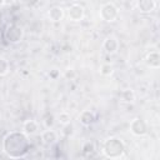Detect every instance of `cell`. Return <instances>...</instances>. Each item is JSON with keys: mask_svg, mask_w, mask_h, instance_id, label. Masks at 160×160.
<instances>
[{"mask_svg": "<svg viewBox=\"0 0 160 160\" xmlns=\"http://www.w3.org/2000/svg\"><path fill=\"white\" fill-rule=\"evenodd\" d=\"M59 76H60V71H59L58 69H52V70H50V72H49V78H50L51 80H58Z\"/></svg>", "mask_w": 160, "mask_h": 160, "instance_id": "44dd1931", "label": "cell"}, {"mask_svg": "<svg viewBox=\"0 0 160 160\" xmlns=\"http://www.w3.org/2000/svg\"><path fill=\"white\" fill-rule=\"evenodd\" d=\"M120 96H121V100L125 101V102H134L135 101V98H136L132 89H125V90H122L121 94H120Z\"/></svg>", "mask_w": 160, "mask_h": 160, "instance_id": "5bb4252c", "label": "cell"}, {"mask_svg": "<svg viewBox=\"0 0 160 160\" xmlns=\"http://www.w3.org/2000/svg\"><path fill=\"white\" fill-rule=\"evenodd\" d=\"M112 72H114V69L109 62H105V64H102L100 66V74L102 76H110Z\"/></svg>", "mask_w": 160, "mask_h": 160, "instance_id": "ac0fdd59", "label": "cell"}, {"mask_svg": "<svg viewBox=\"0 0 160 160\" xmlns=\"http://www.w3.org/2000/svg\"><path fill=\"white\" fill-rule=\"evenodd\" d=\"M48 18L51 21H54V22L61 21L62 18H64V9L61 6H52V8H50V10L48 11Z\"/></svg>", "mask_w": 160, "mask_h": 160, "instance_id": "7c38bea8", "label": "cell"}, {"mask_svg": "<svg viewBox=\"0 0 160 160\" xmlns=\"http://www.w3.org/2000/svg\"><path fill=\"white\" fill-rule=\"evenodd\" d=\"M99 15L101 20L106 22H114L119 16V8L114 2H105L101 5Z\"/></svg>", "mask_w": 160, "mask_h": 160, "instance_id": "277c9868", "label": "cell"}, {"mask_svg": "<svg viewBox=\"0 0 160 160\" xmlns=\"http://www.w3.org/2000/svg\"><path fill=\"white\" fill-rule=\"evenodd\" d=\"M78 119H79V121H80L81 125H84V126H90V125L95 121V115H94V112L90 111V110H82V111L80 112V115H79Z\"/></svg>", "mask_w": 160, "mask_h": 160, "instance_id": "4fadbf2b", "label": "cell"}, {"mask_svg": "<svg viewBox=\"0 0 160 160\" xmlns=\"http://www.w3.org/2000/svg\"><path fill=\"white\" fill-rule=\"evenodd\" d=\"M156 8V0H136V9L141 14H150Z\"/></svg>", "mask_w": 160, "mask_h": 160, "instance_id": "ba28073f", "label": "cell"}, {"mask_svg": "<svg viewBox=\"0 0 160 160\" xmlns=\"http://www.w3.org/2000/svg\"><path fill=\"white\" fill-rule=\"evenodd\" d=\"M2 151L10 159H20L30 151V140L24 131H10L2 139Z\"/></svg>", "mask_w": 160, "mask_h": 160, "instance_id": "6da1fadb", "label": "cell"}, {"mask_svg": "<svg viewBox=\"0 0 160 160\" xmlns=\"http://www.w3.org/2000/svg\"><path fill=\"white\" fill-rule=\"evenodd\" d=\"M44 125H45L46 129H51V128L54 126V116H52V115L45 116V119H44Z\"/></svg>", "mask_w": 160, "mask_h": 160, "instance_id": "ffe728a7", "label": "cell"}, {"mask_svg": "<svg viewBox=\"0 0 160 160\" xmlns=\"http://www.w3.org/2000/svg\"><path fill=\"white\" fill-rule=\"evenodd\" d=\"M102 154L109 159H120L125 154V144L120 138L110 136L102 142Z\"/></svg>", "mask_w": 160, "mask_h": 160, "instance_id": "7a4b0ae2", "label": "cell"}, {"mask_svg": "<svg viewBox=\"0 0 160 160\" xmlns=\"http://www.w3.org/2000/svg\"><path fill=\"white\" fill-rule=\"evenodd\" d=\"M9 69H10V65H9L8 60L5 58L0 56V76H5L9 72Z\"/></svg>", "mask_w": 160, "mask_h": 160, "instance_id": "2e32d148", "label": "cell"}, {"mask_svg": "<svg viewBox=\"0 0 160 160\" xmlns=\"http://www.w3.org/2000/svg\"><path fill=\"white\" fill-rule=\"evenodd\" d=\"M1 100H2V95H1V92H0V102H1Z\"/></svg>", "mask_w": 160, "mask_h": 160, "instance_id": "cb8c5ba5", "label": "cell"}, {"mask_svg": "<svg viewBox=\"0 0 160 160\" xmlns=\"http://www.w3.org/2000/svg\"><path fill=\"white\" fill-rule=\"evenodd\" d=\"M41 140L46 145H52L58 141V132L52 129H46L41 132Z\"/></svg>", "mask_w": 160, "mask_h": 160, "instance_id": "30bf717a", "label": "cell"}, {"mask_svg": "<svg viewBox=\"0 0 160 160\" xmlns=\"http://www.w3.org/2000/svg\"><path fill=\"white\" fill-rule=\"evenodd\" d=\"M102 49H104V51H105L108 55H114V54H116L118 50H119V40H118L115 36H112V35L108 36V38L104 40V42H102Z\"/></svg>", "mask_w": 160, "mask_h": 160, "instance_id": "52a82bcc", "label": "cell"}, {"mask_svg": "<svg viewBox=\"0 0 160 160\" xmlns=\"http://www.w3.org/2000/svg\"><path fill=\"white\" fill-rule=\"evenodd\" d=\"M75 75H76V74H75V71H74L72 69H68L66 72H65V76H66L68 79H74Z\"/></svg>", "mask_w": 160, "mask_h": 160, "instance_id": "7402d4cb", "label": "cell"}, {"mask_svg": "<svg viewBox=\"0 0 160 160\" xmlns=\"http://www.w3.org/2000/svg\"><path fill=\"white\" fill-rule=\"evenodd\" d=\"M68 16L71 21H80L85 16V9L80 4H72L68 9Z\"/></svg>", "mask_w": 160, "mask_h": 160, "instance_id": "8992f818", "label": "cell"}, {"mask_svg": "<svg viewBox=\"0 0 160 160\" xmlns=\"http://www.w3.org/2000/svg\"><path fill=\"white\" fill-rule=\"evenodd\" d=\"M81 150H82L84 154L90 155V154H92V152L95 151V144H94L92 141H85V142L82 144Z\"/></svg>", "mask_w": 160, "mask_h": 160, "instance_id": "e0dca14e", "label": "cell"}, {"mask_svg": "<svg viewBox=\"0 0 160 160\" xmlns=\"http://www.w3.org/2000/svg\"><path fill=\"white\" fill-rule=\"evenodd\" d=\"M62 134L65 135V136H71L72 134H74V126L71 125V122L70 124H66V125H64V129H62Z\"/></svg>", "mask_w": 160, "mask_h": 160, "instance_id": "d6986e66", "label": "cell"}, {"mask_svg": "<svg viewBox=\"0 0 160 160\" xmlns=\"http://www.w3.org/2000/svg\"><path fill=\"white\" fill-rule=\"evenodd\" d=\"M24 38V30L18 24H8L4 30V39L9 44H19Z\"/></svg>", "mask_w": 160, "mask_h": 160, "instance_id": "3957f363", "label": "cell"}, {"mask_svg": "<svg viewBox=\"0 0 160 160\" xmlns=\"http://www.w3.org/2000/svg\"><path fill=\"white\" fill-rule=\"evenodd\" d=\"M5 5V0H0V8H2Z\"/></svg>", "mask_w": 160, "mask_h": 160, "instance_id": "603a6c76", "label": "cell"}, {"mask_svg": "<svg viewBox=\"0 0 160 160\" xmlns=\"http://www.w3.org/2000/svg\"><path fill=\"white\" fill-rule=\"evenodd\" d=\"M130 132L135 136H144L148 132V124L141 118H134L130 122Z\"/></svg>", "mask_w": 160, "mask_h": 160, "instance_id": "5b68a950", "label": "cell"}, {"mask_svg": "<svg viewBox=\"0 0 160 160\" xmlns=\"http://www.w3.org/2000/svg\"><path fill=\"white\" fill-rule=\"evenodd\" d=\"M145 64L150 69H159L160 68V54L158 51H149L145 56Z\"/></svg>", "mask_w": 160, "mask_h": 160, "instance_id": "9c48e42d", "label": "cell"}, {"mask_svg": "<svg viewBox=\"0 0 160 160\" xmlns=\"http://www.w3.org/2000/svg\"><path fill=\"white\" fill-rule=\"evenodd\" d=\"M58 121H59V124H61V125L64 126V125L71 122V116H70L69 112L62 111V112H60V114L58 115Z\"/></svg>", "mask_w": 160, "mask_h": 160, "instance_id": "9a60e30c", "label": "cell"}, {"mask_svg": "<svg viewBox=\"0 0 160 160\" xmlns=\"http://www.w3.org/2000/svg\"><path fill=\"white\" fill-rule=\"evenodd\" d=\"M39 130V124L32 120V119H29L26 121H24L22 124V131L28 135V136H31V135H35Z\"/></svg>", "mask_w": 160, "mask_h": 160, "instance_id": "8fae6325", "label": "cell"}]
</instances>
